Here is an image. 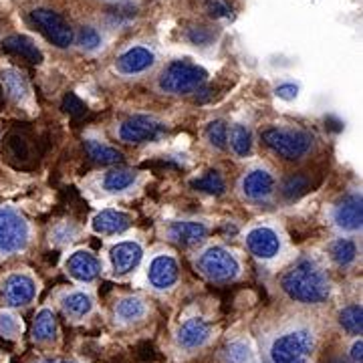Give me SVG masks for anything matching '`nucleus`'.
I'll list each match as a JSON object with an SVG mask.
<instances>
[{
    "label": "nucleus",
    "mask_w": 363,
    "mask_h": 363,
    "mask_svg": "<svg viewBox=\"0 0 363 363\" xmlns=\"http://www.w3.org/2000/svg\"><path fill=\"white\" fill-rule=\"evenodd\" d=\"M281 286L289 297L305 305H319L331 295V283L325 271L311 259L298 260L281 279Z\"/></svg>",
    "instance_id": "nucleus-1"
},
{
    "label": "nucleus",
    "mask_w": 363,
    "mask_h": 363,
    "mask_svg": "<svg viewBox=\"0 0 363 363\" xmlns=\"http://www.w3.org/2000/svg\"><path fill=\"white\" fill-rule=\"evenodd\" d=\"M315 345L317 341L313 331L293 329L274 337L269 355L272 363H309L315 353Z\"/></svg>",
    "instance_id": "nucleus-2"
},
{
    "label": "nucleus",
    "mask_w": 363,
    "mask_h": 363,
    "mask_svg": "<svg viewBox=\"0 0 363 363\" xmlns=\"http://www.w3.org/2000/svg\"><path fill=\"white\" fill-rule=\"evenodd\" d=\"M262 143L277 156L295 162L305 157L313 147V135L303 130L293 128H269L262 131Z\"/></svg>",
    "instance_id": "nucleus-3"
},
{
    "label": "nucleus",
    "mask_w": 363,
    "mask_h": 363,
    "mask_svg": "<svg viewBox=\"0 0 363 363\" xmlns=\"http://www.w3.org/2000/svg\"><path fill=\"white\" fill-rule=\"evenodd\" d=\"M206 69H202L188 59H182V61L169 63L164 69L160 77V89L172 95H186V93L200 89L206 83Z\"/></svg>",
    "instance_id": "nucleus-4"
},
{
    "label": "nucleus",
    "mask_w": 363,
    "mask_h": 363,
    "mask_svg": "<svg viewBox=\"0 0 363 363\" xmlns=\"http://www.w3.org/2000/svg\"><path fill=\"white\" fill-rule=\"evenodd\" d=\"M30 228L25 216L14 208H0V255H13L25 250Z\"/></svg>",
    "instance_id": "nucleus-5"
},
{
    "label": "nucleus",
    "mask_w": 363,
    "mask_h": 363,
    "mask_svg": "<svg viewBox=\"0 0 363 363\" xmlns=\"http://www.w3.org/2000/svg\"><path fill=\"white\" fill-rule=\"evenodd\" d=\"M198 271L210 281H233L240 272V262L230 250L222 247H210L200 255Z\"/></svg>",
    "instance_id": "nucleus-6"
},
{
    "label": "nucleus",
    "mask_w": 363,
    "mask_h": 363,
    "mask_svg": "<svg viewBox=\"0 0 363 363\" xmlns=\"http://www.w3.org/2000/svg\"><path fill=\"white\" fill-rule=\"evenodd\" d=\"M30 21L47 37V40H51L59 49H67L75 39L71 25L61 14L55 13L51 9H35L30 13Z\"/></svg>",
    "instance_id": "nucleus-7"
},
{
    "label": "nucleus",
    "mask_w": 363,
    "mask_h": 363,
    "mask_svg": "<svg viewBox=\"0 0 363 363\" xmlns=\"http://www.w3.org/2000/svg\"><path fill=\"white\" fill-rule=\"evenodd\" d=\"M166 131V125L150 116H131L119 125V138L125 143L154 142Z\"/></svg>",
    "instance_id": "nucleus-8"
},
{
    "label": "nucleus",
    "mask_w": 363,
    "mask_h": 363,
    "mask_svg": "<svg viewBox=\"0 0 363 363\" xmlns=\"http://www.w3.org/2000/svg\"><path fill=\"white\" fill-rule=\"evenodd\" d=\"M37 295V283L26 272H13L2 283V298L11 307H25Z\"/></svg>",
    "instance_id": "nucleus-9"
},
{
    "label": "nucleus",
    "mask_w": 363,
    "mask_h": 363,
    "mask_svg": "<svg viewBox=\"0 0 363 363\" xmlns=\"http://www.w3.org/2000/svg\"><path fill=\"white\" fill-rule=\"evenodd\" d=\"M212 337V327L206 319L202 317H192L188 321H184L176 333V343L184 351L202 350Z\"/></svg>",
    "instance_id": "nucleus-10"
},
{
    "label": "nucleus",
    "mask_w": 363,
    "mask_h": 363,
    "mask_svg": "<svg viewBox=\"0 0 363 363\" xmlns=\"http://www.w3.org/2000/svg\"><path fill=\"white\" fill-rule=\"evenodd\" d=\"M333 220L341 230H350V233L359 230L363 224L362 196L347 194L345 198H341L333 210Z\"/></svg>",
    "instance_id": "nucleus-11"
},
{
    "label": "nucleus",
    "mask_w": 363,
    "mask_h": 363,
    "mask_svg": "<svg viewBox=\"0 0 363 363\" xmlns=\"http://www.w3.org/2000/svg\"><path fill=\"white\" fill-rule=\"evenodd\" d=\"M247 247L248 250L257 257V259L269 260L274 259L281 250V238L269 226H257L247 234Z\"/></svg>",
    "instance_id": "nucleus-12"
},
{
    "label": "nucleus",
    "mask_w": 363,
    "mask_h": 363,
    "mask_svg": "<svg viewBox=\"0 0 363 363\" xmlns=\"http://www.w3.org/2000/svg\"><path fill=\"white\" fill-rule=\"evenodd\" d=\"M65 269L79 283H93L101 272V260L89 250H75L67 259Z\"/></svg>",
    "instance_id": "nucleus-13"
},
{
    "label": "nucleus",
    "mask_w": 363,
    "mask_h": 363,
    "mask_svg": "<svg viewBox=\"0 0 363 363\" xmlns=\"http://www.w3.org/2000/svg\"><path fill=\"white\" fill-rule=\"evenodd\" d=\"M178 277H180V267L176 259H172L168 255H162L152 260L150 269H147V279L154 289L157 291H166L178 283Z\"/></svg>",
    "instance_id": "nucleus-14"
},
{
    "label": "nucleus",
    "mask_w": 363,
    "mask_h": 363,
    "mask_svg": "<svg viewBox=\"0 0 363 363\" xmlns=\"http://www.w3.org/2000/svg\"><path fill=\"white\" fill-rule=\"evenodd\" d=\"M143 250L138 242L125 240V242H117L116 247L109 250V260L116 274H130L133 272L140 262H142Z\"/></svg>",
    "instance_id": "nucleus-15"
},
{
    "label": "nucleus",
    "mask_w": 363,
    "mask_h": 363,
    "mask_svg": "<svg viewBox=\"0 0 363 363\" xmlns=\"http://www.w3.org/2000/svg\"><path fill=\"white\" fill-rule=\"evenodd\" d=\"M131 226V216L128 212H121V210H113V208H107L101 210L93 216L91 220V228L95 234H105V236H113V234L125 233Z\"/></svg>",
    "instance_id": "nucleus-16"
},
{
    "label": "nucleus",
    "mask_w": 363,
    "mask_h": 363,
    "mask_svg": "<svg viewBox=\"0 0 363 363\" xmlns=\"http://www.w3.org/2000/svg\"><path fill=\"white\" fill-rule=\"evenodd\" d=\"M156 57L154 52L145 47H133L130 51H125L123 55H119L116 61V69L121 75H138L147 71L150 67H154Z\"/></svg>",
    "instance_id": "nucleus-17"
},
{
    "label": "nucleus",
    "mask_w": 363,
    "mask_h": 363,
    "mask_svg": "<svg viewBox=\"0 0 363 363\" xmlns=\"http://www.w3.org/2000/svg\"><path fill=\"white\" fill-rule=\"evenodd\" d=\"M208 236L206 224L194 220H182L172 222L169 224V238L174 242H178L182 247H196L200 242H204Z\"/></svg>",
    "instance_id": "nucleus-18"
},
{
    "label": "nucleus",
    "mask_w": 363,
    "mask_h": 363,
    "mask_svg": "<svg viewBox=\"0 0 363 363\" xmlns=\"http://www.w3.org/2000/svg\"><path fill=\"white\" fill-rule=\"evenodd\" d=\"M274 190V178L267 169H252L242 180V194L250 200H262L269 198Z\"/></svg>",
    "instance_id": "nucleus-19"
},
{
    "label": "nucleus",
    "mask_w": 363,
    "mask_h": 363,
    "mask_svg": "<svg viewBox=\"0 0 363 363\" xmlns=\"http://www.w3.org/2000/svg\"><path fill=\"white\" fill-rule=\"evenodd\" d=\"M2 49L6 52H11V55H16V57L25 59L28 63H35V65H39L40 61H43V52H40L39 47L28 37H25V35L6 37V39L2 40Z\"/></svg>",
    "instance_id": "nucleus-20"
},
{
    "label": "nucleus",
    "mask_w": 363,
    "mask_h": 363,
    "mask_svg": "<svg viewBox=\"0 0 363 363\" xmlns=\"http://www.w3.org/2000/svg\"><path fill=\"white\" fill-rule=\"evenodd\" d=\"M33 339L37 343H51L57 339V319L51 309H40L33 323Z\"/></svg>",
    "instance_id": "nucleus-21"
},
{
    "label": "nucleus",
    "mask_w": 363,
    "mask_h": 363,
    "mask_svg": "<svg viewBox=\"0 0 363 363\" xmlns=\"http://www.w3.org/2000/svg\"><path fill=\"white\" fill-rule=\"evenodd\" d=\"M135 180H138V174L133 169H109L104 176V190L107 194H119V192H125L128 188H131Z\"/></svg>",
    "instance_id": "nucleus-22"
},
{
    "label": "nucleus",
    "mask_w": 363,
    "mask_h": 363,
    "mask_svg": "<svg viewBox=\"0 0 363 363\" xmlns=\"http://www.w3.org/2000/svg\"><path fill=\"white\" fill-rule=\"evenodd\" d=\"M2 87L4 91L9 93V97H13L14 101H25L26 97H28V83H26V79L23 77V73L21 71H16V69H6L4 73H2Z\"/></svg>",
    "instance_id": "nucleus-23"
},
{
    "label": "nucleus",
    "mask_w": 363,
    "mask_h": 363,
    "mask_svg": "<svg viewBox=\"0 0 363 363\" xmlns=\"http://www.w3.org/2000/svg\"><path fill=\"white\" fill-rule=\"evenodd\" d=\"M91 309H93V301L87 293L75 291V293H69L67 297H63V311L71 319H83L89 315Z\"/></svg>",
    "instance_id": "nucleus-24"
},
{
    "label": "nucleus",
    "mask_w": 363,
    "mask_h": 363,
    "mask_svg": "<svg viewBox=\"0 0 363 363\" xmlns=\"http://www.w3.org/2000/svg\"><path fill=\"white\" fill-rule=\"evenodd\" d=\"M116 317L121 323H133L145 317V305L142 298L138 297H125L117 303Z\"/></svg>",
    "instance_id": "nucleus-25"
},
{
    "label": "nucleus",
    "mask_w": 363,
    "mask_h": 363,
    "mask_svg": "<svg viewBox=\"0 0 363 363\" xmlns=\"http://www.w3.org/2000/svg\"><path fill=\"white\" fill-rule=\"evenodd\" d=\"M85 152L89 154V157L93 162H97V164H119L121 160H123V154L121 152H117L116 147H111V145H105L101 142H95V140H87L85 142Z\"/></svg>",
    "instance_id": "nucleus-26"
},
{
    "label": "nucleus",
    "mask_w": 363,
    "mask_h": 363,
    "mask_svg": "<svg viewBox=\"0 0 363 363\" xmlns=\"http://www.w3.org/2000/svg\"><path fill=\"white\" fill-rule=\"evenodd\" d=\"M329 257L339 267H350L351 262L355 260V257H357V247L350 238H337L329 247Z\"/></svg>",
    "instance_id": "nucleus-27"
},
{
    "label": "nucleus",
    "mask_w": 363,
    "mask_h": 363,
    "mask_svg": "<svg viewBox=\"0 0 363 363\" xmlns=\"http://www.w3.org/2000/svg\"><path fill=\"white\" fill-rule=\"evenodd\" d=\"M228 140H230L233 152L238 157H247L252 152V133L247 125H242V123L233 125V130L228 133Z\"/></svg>",
    "instance_id": "nucleus-28"
},
{
    "label": "nucleus",
    "mask_w": 363,
    "mask_h": 363,
    "mask_svg": "<svg viewBox=\"0 0 363 363\" xmlns=\"http://www.w3.org/2000/svg\"><path fill=\"white\" fill-rule=\"evenodd\" d=\"M339 323L351 335H362L363 329V311L362 305H347L339 313Z\"/></svg>",
    "instance_id": "nucleus-29"
},
{
    "label": "nucleus",
    "mask_w": 363,
    "mask_h": 363,
    "mask_svg": "<svg viewBox=\"0 0 363 363\" xmlns=\"http://www.w3.org/2000/svg\"><path fill=\"white\" fill-rule=\"evenodd\" d=\"M192 188L204 192V194L222 196L224 194V190H226V184H224V180H222V176L218 172L210 169V172H206L202 178H198V180L192 182Z\"/></svg>",
    "instance_id": "nucleus-30"
},
{
    "label": "nucleus",
    "mask_w": 363,
    "mask_h": 363,
    "mask_svg": "<svg viewBox=\"0 0 363 363\" xmlns=\"http://www.w3.org/2000/svg\"><path fill=\"white\" fill-rule=\"evenodd\" d=\"M226 357L230 363H252L255 359V351L252 345L245 339H236L228 347H226Z\"/></svg>",
    "instance_id": "nucleus-31"
},
{
    "label": "nucleus",
    "mask_w": 363,
    "mask_h": 363,
    "mask_svg": "<svg viewBox=\"0 0 363 363\" xmlns=\"http://www.w3.org/2000/svg\"><path fill=\"white\" fill-rule=\"evenodd\" d=\"M206 138L208 142L212 143L214 147L226 150V145H228V125H226L222 119L210 121L206 128Z\"/></svg>",
    "instance_id": "nucleus-32"
},
{
    "label": "nucleus",
    "mask_w": 363,
    "mask_h": 363,
    "mask_svg": "<svg viewBox=\"0 0 363 363\" xmlns=\"http://www.w3.org/2000/svg\"><path fill=\"white\" fill-rule=\"evenodd\" d=\"M307 188H309L307 178H303V176H291V178H286L285 180L281 192H283V196H285L286 200H295V198H298L301 194H305Z\"/></svg>",
    "instance_id": "nucleus-33"
},
{
    "label": "nucleus",
    "mask_w": 363,
    "mask_h": 363,
    "mask_svg": "<svg viewBox=\"0 0 363 363\" xmlns=\"http://www.w3.org/2000/svg\"><path fill=\"white\" fill-rule=\"evenodd\" d=\"M204 6H206V13L212 16V18H228L233 21L234 18V11L230 6L228 0H204Z\"/></svg>",
    "instance_id": "nucleus-34"
},
{
    "label": "nucleus",
    "mask_w": 363,
    "mask_h": 363,
    "mask_svg": "<svg viewBox=\"0 0 363 363\" xmlns=\"http://www.w3.org/2000/svg\"><path fill=\"white\" fill-rule=\"evenodd\" d=\"M21 329H23V325H21V321L14 317L13 313H6V311L0 313V335H4V337H9V339H14L18 333H21Z\"/></svg>",
    "instance_id": "nucleus-35"
},
{
    "label": "nucleus",
    "mask_w": 363,
    "mask_h": 363,
    "mask_svg": "<svg viewBox=\"0 0 363 363\" xmlns=\"http://www.w3.org/2000/svg\"><path fill=\"white\" fill-rule=\"evenodd\" d=\"M79 45H81L85 51H95V49L101 45V35H99L95 28L85 26V28H81V33H79Z\"/></svg>",
    "instance_id": "nucleus-36"
},
{
    "label": "nucleus",
    "mask_w": 363,
    "mask_h": 363,
    "mask_svg": "<svg viewBox=\"0 0 363 363\" xmlns=\"http://www.w3.org/2000/svg\"><path fill=\"white\" fill-rule=\"evenodd\" d=\"M188 40H190L192 45L204 47V45H210V43L214 40V33H212L210 28H206V26H194V28L188 30Z\"/></svg>",
    "instance_id": "nucleus-37"
},
{
    "label": "nucleus",
    "mask_w": 363,
    "mask_h": 363,
    "mask_svg": "<svg viewBox=\"0 0 363 363\" xmlns=\"http://www.w3.org/2000/svg\"><path fill=\"white\" fill-rule=\"evenodd\" d=\"M63 109H65L67 113L79 117L85 113V104L79 99L75 93H69V95H65V99H63Z\"/></svg>",
    "instance_id": "nucleus-38"
},
{
    "label": "nucleus",
    "mask_w": 363,
    "mask_h": 363,
    "mask_svg": "<svg viewBox=\"0 0 363 363\" xmlns=\"http://www.w3.org/2000/svg\"><path fill=\"white\" fill-rule=\"evenodd\" d=\"M274 93H277V97H279V99L293 101V99L297 97L298 87L295 85V83H283V85H279V87L274 89Z\"/></svg>",
    "instance_id": "nucleus-39"
},
{
    "label": "nucleus",
    "mask_w": 363,
    "mask_h": 363,
    "mask_svg": "<svg viewBox=\"0 0 363 363\" xmlns=\"http://www.w3.org/2000/svg\"><path fill=\"white\" fill-rule=\"evenodd\" d=\"M362 339H357L355 343H353V347H351V359L355 363H362Z\"/></svg>",
    "instance_id": "nucleus-40"
},
{
    "label": "nucleus",
    "mask_w": 363,
    "mask_h": 363,
    "mask_svg": "<svg viewBox=\"0 0 363 363\" xmlns=\"http://www.w3.org/2000/svg\"><path fill=\"white\" fill-rule=\"evenodd\" d=\"M39 363H57L55 359H45V362H39Z\"/></svg>",
    "instance_id": "nucleus-41"
},
{
    "label": "nucleus",
    "mask_w": 363,
    "mask_h": 363,
    "mask_svg": "<svg viewBox=\"0 0 363 363\" xmlns=\"http://www.w3.org/2000/svg\"><path fill=\"white\" fill-rule=\"evenodd\" d=\"M57 363H75V362H57Z\"/></svg>",
    "instance_id": "nucleus-42"
}]
</instances>
